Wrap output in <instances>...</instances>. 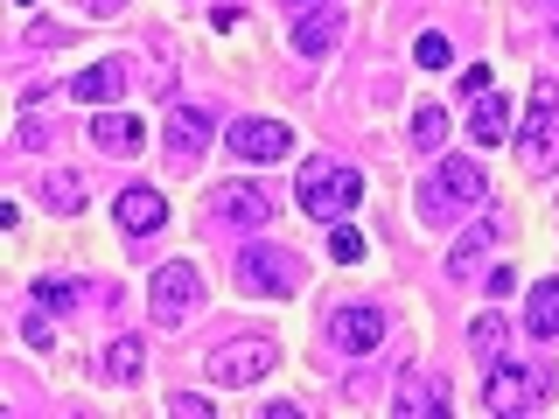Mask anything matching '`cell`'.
Returning <instances> with one entry per match:
<instances>
[{
	"label": "cell",
	"mask_w": 559,
	"mask_h": 419,
	"mask_svg": "<svg viewBox=\"0 0 559 419\" xmlns=\"http://www.w3.org/2000/svg\"><path fill=\"white\" fill-rule=\"evenodd\" d=\"M329 343H336L343 357H371L384 343V314L378 308H336L329 314Z\"/></svg>",
	"instance_id": "cell-12"
},
{
	"label": "cell",
	"mask_w": 559,
	"mask_h": 419,
	"mask_svg": "<svg viewBox=\"0 0 559 419\" xmlns=\"http://www.w3.org/2000/svg\"><path fill=\"white\" fill-rule=\"evenodd\" d=\"M112 224H119L127 238H147V231H162V224H168V196H162V189H147V182L119 189V203H112Z\"/></svg>",
	"instance_id": "cell-11"
},
{
	"label": "cell",
	"mask_w": 559,
	"mask_h": 419,
	"mask_svg": "<svg viewBox=\"0 0 559 419\" xmlns=\"http://www.w3.org/2000/svg\"><path fill=\"white\" fill-rule=\"evenodd\" d=\"M197 266L189 259H175V266H162L154 273V287H147V301H154V322H182L189 308H197Z\"/></svg>",
	"instance_id": "cell-10"
},
{
	"label": "cell",
	"mask_w": 559,
	"mask_h": 419,
	"mask_svg": "<svg viewBox=\"0 0 559 419\" xmlns=\"http://www.w3.org/2000/svg\"><path fill=\"white\" fill-rule=\"evenodd\" d=\"M511 133V98H476V112H468V140H476V147H497V140Z\"/></svg>",
	"instance_id": "cell-17"
},
{
	"label": "cell",
	"mask_w": 559,
	"mask_h": 419,
	"mask_svg": "<svg viewBox=\"0 0 559 419\" xmlns=\"http://www.w3.org/2000/svg\"><path fill=\"white\" fill-rule=\"evenodd\" d=\"M273 363H280V343L259 336V328H252V336H224L217 349H210V378H217L224 392H245V384H259Z\"/></svg>",
	"instance_id": "cell-3"
},
{
	"label": "cell",
	"mask_w": 559,
	"mask_h": 419,
	"mask_svg": "<svg viewBox=\"0 0 559 419\" xmlns=\"http://www.w3.org/2000/svg\"><path fill=\"white\" fill-rule=\"evenodd\" d=\"M112 8H127V0H92V14H112Z\"/></svg>",
	"instance_id": "cell-33"
},
{
	"label": "cell",
	"mask_w": 559,
	"mask_h": 419,
	"mask_svg": "<svg viewBox=\"0 0 559 419\" xmlns=\"http://www.w3.org/2000/svg\"><path fill=\"white\" fill-rule=\"evenodd\" d=\"M483 196H489V168L468 161V154H448V161L433 168V182L419 189V210H427V217H448V210H468Z\"/></svg>",
	"instance_id": "cell-2"
},
{
	"label": "cell",
	"mask_w": 559,
	"mask_h": 419,
	"mask_svg": "<svg viewBox=\"0 0 559 419\" xmlns=\"http://www.w3.org/2000/svg\"><path fill=\"white\" fill-rule=\"evenodd\" d=\"M518 154H524V168H552L559 161V92H552V77L532 84V112H524Z\"/></svg>",
	"instance_id": "cell-4"
},
{
	"label": "cell",
	"mask_w": 559,
	"mask_h": 419,
	"mask_svg": "<svg viewBox=\"0 0 559 419\" xmlns=\"http://www.w3.org/2000/svg\"><path fill=\"white\" fill-rule=\"evenodd\" d=\"M119 92H127V70L119 63H92V70L70 77V98H84V105H112Z\"/></svg>",
	"instance_id": "cell-16"
},
{
	"label": "cell",
	"mask_w": 559,
	"mask_h": 419,
	"mask_svg": "<svg viewBox=\"0 0 559 419\" xmlns=\"http://www.w3.org/2000/svg\"><path fill=\"white\" fill-rule=\"evenodd\" d=\"M413 140H419V147H441V140H448V105H419V112H413Z\"/></svg>",
	"instance_id": "cell-22"
},
{
	"label": "cell",
	"mask_w": 559,
	"mask_h": 419,
	"mask_svg": "<svg viewBox=\"0 0 559 419\" xmlns=\"http://www.w3.org/2000/svg\"><path fill=\"white\" fill-rule=\"evenodd\" d=\"M532 336L559 343V279H538L532 287Z\"/></svg>",
	"instance_id": "cell-19"
},
{
	"label": "cell",
	"mask_w": 559,
	"mask_h": 419,
	"mask_svg": "<svg viewBox=\"0 0 559 419\" xmlns=\"http://www.w3.org/2000/svg\"><path fill=\"white\" fill-rule=\"evenodd\" d=\"M22 336H28L35 349H49V343H57V336H49V322H43V314H28V322H22Z\"/></svg>",
	"instance_id": "cell-31"
},
{
	"label": "cell",
	"mask_w": 559,
	"mask_h": 419,
	"mask_svg": "<svg viewBox=\"0 0 559 419\" xmlns=\"http://www.w3.org/2000/svg\"><path fill=\"white\" fill-rule=\"evenodd\" d=\"M552 398V371H511V363H489V412H538Z\"/></svg>",
	"instance_id": "cell-6"
},
{
	"label": "cell",
	"mask_w": 559,
	"mask_h": 419,
	"mask_svg": "<svg viewBox=\"0 0 559 419\" xmlns=\"http://www.w3.org/2000/svg\"><path fill=\"white\" fill-rule=\"evenodd\" d=\"M462 92H468V98L489 92V63H468V70H462Z\"/></svg>",
	"instance_id": "cell-30"
},
{
	"label": "cell",
	"mask_w": 559,
	"mask_h": 419,
	"mask_svg": "<svg viewBox=\"0 0 559 419\" xmlns=\"http://www.w3.org/2000/svg\"><path fill=\"white\" fill-rule=\"evenodd\" d=\"M497 231H503V217L468 224V231L448 244V279H476V266H483V252H489V244H497Z\"/></svg>",
	"instance_id": "cell-13"
},
{
	"label": "cell",
	"mask_w": 559,
	"mask_h": 419,
	"mask_svg": "<svg viewBox=\"0 0 559 419\" xmlns=\"http://www.w3.org/2000/svg\"><path fill=\"white\" fill-rule=\"evenodd\" d=\"M497 343H503V314H476V328H468V349H476L483 363H497Z\"/></svg>",
	"instance_id": "cell-23"
},
{
	"label": "cell",
	"mask_w": 559,
	"mask_h": 419,
	"mask_svg": "<svg viewBox=\"0 0 559 419\" xmlns=\"http://www.w3.org/2000/svg\"><path fill=\"white\" fill-rule=\"evenodd\" d=\"M92 140H98V147H112V154H133V147H140V119L98 112V119H92Z\"/></svg>",
	"instance_id": "cell-18"
},
{
	"label": "cell",
	"mask_w": 559,
	"mask_h": 419,
	"mask_svg": "<svg viewBox=\"0 0 559 419\" xmlns=\"http://www.w3.org/2000/svg\"><path fill=\"white\" fill-rule=\"evenodd\" d=\"M28 43H35V49H49V43H70V28H57V22H35V28H28Z\"/></svg>",
	"instance_id": "cell-29"
},
{
	"label": "cell",
	"mask_w": 559,
	"mask_h": 419,
	"mask_svg": "<svg viewBox=\"0 0 559 419\" xmlns=\"http://www.w3.org/2000/svg\"><path fill=\"white\" fill-rule=\"evenodd\" d=\"M413 57L427 63V70H448V57H454V49H448V35H419V49H413Z\"/></svg>",
	"instance_id": "cell-27"
},
{
	"label": "cell",
	"mask_w": 559,
	"mask_h": 419,
	"mask_svg": "<svg viewBox=\"0 0 559 419\" xmlns=\"http://www.w3.org/2000/svg\"><path fill=\"white\" fill-rule=\"evenodd\" d=\"M483 287H489V294H497V301H503V294L518 287V273H511V266H489V273H483Z\"/></svg>",
	"instance_id": "cell-28"
},
{
	"label": "cell",
	"mask_w": 559,
	"mask_h": 419,
	"mask_svg": "<svg viewBox=\"0 0 559 419\" xmlns=\"http://www.w3.org/2000/svg\"><path fill=\"white\" fill-rule=\"evenodd\" d=\"M210 224H217V231H259V224H273L266 189H252V182L217 189V196H210Z\"/></svg>",
	"instance_id": "cell-7"
},
{
	"label": "cell",
	"mask_w": 559,
	"mask_h": 419,
	"mask_svg": "<svg viewBox=\"0 0 559 419\" xmlns=\"http://www.w3.org/2000/svg\"><path fill=\"white\" fill-rule=\"evenodd\" d=\"M280 8H287V14H314V8H322V0H280Z\"/></svg>",
	"instance_id": "cell-32"
},
{
	"label": "cell",
	"mask_w": 559,
	"mask_h": 419,
	"mask_svg": "<svg viewBox=\"0 0 559 419\" xmlns=\"http://www.w3.org/2000/svg\"><path fill=\"white\" fill-rule=\"evenodd\" d=\"M392 412H399V419H441V412H448V384H441V378H406V384L392 392Z\"/></svg>",
	"instance_id": "cell-14"
},
{
	"label": "cell",
	"mask_w": 559,
	"mask_h": 419,
	"mask_svg": "<svg viewBox=\"0 0 559 419\" xmlns=\"http://www.w3.org/2000/svg\"><path fill=\"white\" fill-rule=\"evenodd\" d=\"M105 378H112V384L140 378V336H112V349H105Z\"/></svg>",
	"instance_id": "cell-21"
},
{
	"label": "cell",
	"mask_w": 559,
	"mask_h": 419,
	"mask_svg": "<svg viewBox=\"0 0 559 419\" xmlns=\"http://www.w3.org/2000/svg\"><path fill=\"white\" fill-rule=\"evenodd\" d=\"M22 8H35V0H22Z\"/></svg>",
	"instance_id": "cell-34"
},
{
	"label": "cell",
	"mask_w": 559,
	"mask_h": 419,
	"mask_svg": "<svg viewBox=\"0 0 559 419\" xmlns=\"http://www.w3.org/2000/svg\"><path fill=\"white\" fill-rule=\"evenodd\" d=\"M43 203H49V210H84V182H78L70 168H49V175H43Z\"/></svg>",
	"instance_id": "cell-20"
},
{
	"label": "cell",
	"mask_w": 559,
	"mask_h": 419,
	"mask_svg": "<svg viewBox=\"0 0 559 419\" xmlns=\"http://www.w3.org/2000/svg\"><path fill=\"white\" fill-rule=\"evenodd\" d=\"M336 35H343V14H336V0H322L314 14L294 22V57H322V49H336Z\"/></svg>",
	"instance_id": "cell-15"
},
{
	"label": "cell",
	"mask_w": 559,
	"mask_h": 419,
	"mask_svg": "<svg viewBox=\"0 0 559 419\" xmlns=\"http://www.w3.org/2000/svg\"><path fill=\"white\" fill-rule=\"evenodd\" d=\"M35 308H78V287H70V279H57V273H49V279H35Z\"/></svg>",
	"instance_id": "cell-24"
},
{
	"label": "cell",
	"mask_w": 559,
	"mask_h": 419,
	"mask_svg": "<svg viewBox=\"0 0 559 419\" xmlns=\"http://www.w3.org/2000/svg\"><path fill=\"white\" fill-rule=\"evenodd\" d=\"M168 412H182V419H210L217 406H210L203 392H168Z\"/></svg>",
	"instance_id": "cell-26"
},
{
	"label": "cell",
	"mask_w": 559,
	"mask_h": 419,
	"mask_svg": "<svg viewBox=\"0 0 559 419\" xmlns=\"http://www.w3.org/2000/svg\"><path fill=\"white\" fill-rule=\"evenodd\" d=\"M357 196H364V175L357 168H343V161H308L301 168V210H308V217L336 224V217L357 210Z\"/></svg>",
	"instance_id": "cell-1"
},
{
	"label": "cell",
	"mask_w": 559,
	"mask_h": 419,
	"mask_svg": "<svg viewBox=\"0 0 559 419\" xmlns=\"http://www.w3.org/2000/svg\"><path fill=\"white\" fill-rule=\"evenodd\" d=\"M224 140H231V154H245V161H287L294 154V127H280V119H231Z\"/></svg>",
	"instance_id": "cell-8"
},
{
	"label": "cell",
	"mask_w": 559,
	"mask_h": 419,
	"mask_svg": "<svg viewBox=\"0 0 559 419\" xmlns=\"http://www.w3.org/2000/svg\"><path fill=\"white\" fill-rule=\"evenodd\" d=\"M329 259H343V266H349V259H364V238L357 231H349V224L336 217V224H329Z\"/></svg>",
	"instance_id": "cell-25"
},
{
	"label": "cell",
	"mask_w": 559,
	"mask_h": 419,
	"mask_svg": "<svg viewBox=\"0 0 559 419\" xmlns=\"http://www.w3.org/2000/svg\"><path fill=\"white\" fill-rule=\"evenodd\" d=\"M210 133H217V112H210V105H175V112H168V161L197 168L203 147H210Z\"/></svg>",
	"instance_id": "cell-9"
},
{
	"label": "cell",
	"mask_w": 559,
	"mask_h": 419,
	"mask_svg": "<svg viewBox=\"0 0 559 419\" xmlns=\"http://www.w3.org/2000/svg\"><path fill=\"white\" fill-rule=\"evenodd\" d=\"M238 287L259 294V301H266V294H294L301 287V259H294L287 244H252V252L238 259Z\"/></svg>",
	"instance_id": "cell-5"
}]
</instances>
